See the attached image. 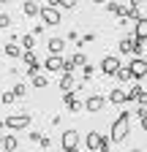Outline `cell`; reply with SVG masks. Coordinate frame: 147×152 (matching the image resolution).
<instances>
[{
	"mask_svg": "<svg viewBox=\"0 0 147 152\" xmlns=\"http://www.w3.org/2000/svg\"><path fill=\"white\" fill-rule=\"evenodd\" d=\"M128 130H131V111H120L117 120L112 122V133H109V139L115 144H123L128 139Z\"/></svg>",
	"mask_w": 147,
	"mask_h": 152,
	"instance_id": "obj_1",
	"label": "cell"
},
{
	"mask_svg": "<svg viewBox=\"0 0 147 152\" xmlns=\"http://www.w3.org/2000/svg\"><path fill=\"white\" fill-rule=\"evenodd\" d=\"M3 122H6L8 130H27V128H30V114H25V111H19V114H8Z\"/></svg>",
	"mask_w": 147,
	"mask_h": 152,
	"instance_id": "obj_2",
	"label": "cell"
},
{
	"mask_svg": "<svg viewBox=\"0 0 147 152\" xmlns=\"http://www.w3.org/2000/svg\"><path fill=\"white\" fill-rule=\"evenodd\" d=\"M41 25L44 27H54V25H60L63 22V16H60V8H52V6H41Z\"/></svg>",
	"mask_w": 147,
	"mask_h": 152,
	"instance_id": "obj_3",
	"label": "cell"
},
{
	"mask_svg": "<svg viewBox=\"0 0 147 152\" xmlns=\"http://www.w3.org/2000/svg\"><path fill=\"white\" fill-rule=\"evenodd\" d=\"M60 144H63V152H79V130H63V139H60Z\"/></svg>",
	"mask_w": 147,
	"mask_h": 152,
	"instance_id": "obj_4",
	"label": "cell"
},
{
	"mask_svg": "<svg viewBox=\"0 0 147 152\" xmlns=\"http://www.w3.org/2000/svg\"><path fill=\"white\" fill-rule=\"evenodd\" d=\"M120 57H115V54H106L104 60H101V73H106V76H115L117 71H120Z\"/></svg>",
	"mask_w": 147,
	"mask_h": 152,
	"instance_id": "obj_5",
	"label": "cell"
},
{
	"mask_svg": "<svg viewBox=\"0 0 147 152\" xmlns=\"http://www.w3.org/2000/svg\"><path fill=\"white\" fill-rule=\"evenodd\" d=\"M87 63V57L82 54V52H76V54H71L68 60H63V73H74L76 68H82Z\"/></svg>",
	"mask_w": 147,
	"mask_h": 152,
	"instance_id": "obj_6",
	"label": "cell"
},
{
	"mask_svg": "<svg viewBox=\"0 0 147 152\" xmlns=\"http://www.w3.org/2000/svg\"><path fill=\"white\" fill-rule=\"evenodd\" d=\"M128 68H131V76H134V79H144V73H147V60H144V57H134V60L131 63H128Z\"/></svg>",
	"mask_w": 147,
	"mask_h": 152,
	"instance_id": "obj_7",
	"label": "cell"
},
{
	"mask_svg": "<svg viewBox=\"0 0 147 152\" xmlns=\"http://www.w3.org/2000/svg\"><path fill=\"white\" fill-rule=\"evenodd\" d=\"M22 63H25V65H27V68H25V71H27V73H30V76H35V73H38V71H41V68H44V65H41V63H38V57H35V54H33V52H25V54H22Z\"/></svg>",
	"mask_w": 147,
	"mask_h": 152,
	"instance_id": "obj_8",
	"label": "cell"
},
{
	"mask_svg": "<svg viewBox=\"0 0 147 152\" xmlns=\"http://www.w3.org/2000/svg\"><path fill=\"white\" fill-rule=\"evenodd\" d=\"M104 106H106V98H104V95H90V98L85 101V109H87L90 114L104 111Z\"/></svg>",
	"mask_w": 147,
	"mask_h": 152,
	"instance_id": "obj_9",
	"label": "cell"
},
{
	"mask_svg": "<svg viewBox=\"0 0 147 152\" xmlns=\"http://www.w3.org/2000/svg\"><path fill=\"white\" fill-rule=\"evenodd\" d=\"M44 68L49 73H63V57L60 54H49L46 60H44Z\"/></svg>",
	"mask_w": 147,
	"mask_h": 152,
	"instance_id": "obj_10",
	"label": "cell"
},
{
	"mask_svg": "<svg viewBox=\"0 0 147 152\" xmlns=\"http://www.w3.org/2000/svg\"><path fill=\"white\" fill-rule=\"evenodd\" d=\"M101 141H104V136H101L98 130H90V133H87V139H85V144H87L90 152H96V149L101 152Z\"/></svg>",
	"mask_w": 147,
	"mask_h": 152,
	"instance_id": "obj_11",
	"label": "cell"
},
{
	"mask_svg": "<svg viewBox=\"0 0 147 152\" xmlns=\"http://www.w3.org/2000/svg\"><path fill=\"white\" fill-rule=\"evenodd\" d=\"M63 103H65L68 111H79V109H85V103L76 101V95H74V92H63Z\"/></svg>",
	"mask_w": 147,
	"mask_h": 152,
	"instance_id": "obj_12",
	"label": "cell"
},
{
	"mask_svg": "<svg viewBox=\"0 0 147 152\" xmlns=\"http://www.w3.org/2000/svg\"><path fill=\"white\" fill-rule=\"evenodd\" d=\"M134 35L139 38V41H147V16H139L134 22Z\"/></svg>",
	"mask_w": 147,
	"mask_h": 152,
	"instance_id": "obj_13",
	"label": "cell"
},
{
	"mask_svg": "<svg viewBox=\"0 0 147 152\" xmlns=\"http://www.w3.org/2000/svg\"><path fill=\"white\" fill-rule=\"evenodd\" d=\"M106 101H109V103H115V106H120V103L128 101V95H125L123 87H112V92H109V98H106Z\"/></svg>",
	"mask_w": 147,
	"mask_h": 152,
	"instance_id": "obj_14",
	"label": "cell"
},
{
	"mask_svg": "<svg viewBox=\"0 0 147 152\" xmlns=\"http://www.w3.org/2000/svg\"><path fill=\"white\" fill-rule=\"evenodd\" d=\"M46 49H49V54H60L65 49V38H57V35L49 38V41H46Z\"/></svg>",
	"mask_w": 147,
	"mask_h": 152,
	"instance_id": "obj_15",
	"label": "cell"
},
{
	"mask_svg": "<svg viewBox=\"0 0 147 152\" xmlns=\"http://www.w3.org/2000/svg\"><path fill=\"white\" fill-rule=\"evenodd\" d=\"M22 11H25V16H38L41 14V6L38 3H35V0H25V3H22Z\"/></svg>",
	"mask_w": 147,
	"mask_h": 152,
	"instance_id": "obj_16",
	"label": "cell"
},
{
	"mask_svg": "<svg viewBox=\"0 0 147 152\" xmlns=\"http://www.w3.org/2000/svg\"><path fill=\"white\" fill-rule=\"evenodd\" d=\"M0 147H3L6 152H16L19 149V141H16V136H3L0 139Z\"/></svg>",
	"mask_w": 147,
	"mask_h": 152,
	"instance_id": "obj_17",
	"label": "cell"
},
{
	"mask_svg": "<svg viewBox=\"0 0 147 152\" xmlns=\"http://www.w3.org/2000/svg\"><path fill=\"white\" fill-rule=\"evenodd\" d=\"M123 54H134V35H125V38H120V46H117Z\"/></svg>",
	"mask_w": 147,
	"mask_h": 152,
	"instance_id": "obj_18",
	"label": "cell"
},
{
	"mask_svg": "<svg viewBox=\"0 0 147 152\" xmlns=\"http://www.w3.org/2000/svg\"><path fill=\"white\" fill-rule=\"evenodd\" d=\"M60 90H63V92H71V90H74V73H63V79H60Z\"/></svg>",
	"mask_w": 147,
	"mask_h": 152,
	"instance_id": "obj_19",
	"label": "cell"
},
{
	"mask_svg": "<svg viewBox=\"0 0 147 152\" xmlns=\"http://www.w3.org/2000/svg\"><path fill=\"white\" fill-rule=\"evenodd\" d=\"M19 44L25 46V52H33V46H35V35H33V33L22 35V38H19Z\"/></svg>",
	"mask_w": 147,
	"mask_h": 152,
	"instance_id": "obj_20",
	"label": "cell"
},
{
	"mask_svg": "<svg viewBox=\"0 0 147 152\" xmlns=\"http://www.w3.org/2000/svg\"><path fill=\"white\" fill-rule=\"evenodd\" d=\"M3 52H6V57H22L19 44H14V41H11V44H6V49H3Z\"/></svg>",
	"mask_w": 147,
	"mask_h": 152,
	"instance_id": "obj_21",
	"label": "cell"
},
{
	"mask_svg": "<svg viewBox=\"0 0 147 152\" xmlns=\"http://www.w3.org/2000/svg\"><path fill=\"white\" fill-rule=\"evenodd\" d=\"M115 76H117V82H131V79H134V76H131V68H128V65H120V71H117Z\"/></svg>",
	"mask_w": 147,
	"mask_h": 152,
	"instance_id": "obj_22",
	"label": "cell"
},
{
	"mask_svg": "<svg viewBox=\"0 0 147 152\" xmlns=\"http://www.w3.org/2000/svg\"><path fill=\"white\" fill-rule=\"evenodd\" d=\"M11 92L16 95V98H25V95H27V84H22V82H19V84H14Z\"/></svg>",
	"mask_w": 147,
	"mask_h": 152,
	"instance_id": "obj_23",
	"label": "cell"
},
{
	"mask_svg": "<svg viewBox=\"0 0 147 152\" xmlns=\"http://www.w3.org/2000/svg\"><path fill=\"white\" fill-rule=\"evenodd\" d=\"M142 54H144V41H139L134 35V57H142Z\"/></svg>",
	"mask_w": 147,
	"mask_h": 152,
	"instance_id": "obj_24",
	"label": "cell"
},
{
	"mask_svg": "<svg viewBox=\"0 0 147 152\" xmlns=\"http://www.w3.org/2000/svg\"><path fill=\"white\" fill-rule=\"evenodd\" d=\"M49 82H46V76H41V73H35L33 76V87H46Z\"/></svg>",
	"mask_w": 147,
	"mask_h": 152,
	"instance_id": "obj_25",
	"label": "cell"
},
{
	"mask_svg": "<svg viewBox=\"0 0 147 152\" xmlns=\"http://www.w3.org/2000/svg\"><path fill=\"white\" fill-rule=\"evenodd\" d=\"M142 90H144V87H139V84H136L134 90H128V92H125V95H128V101H136V98H139V92H142Z\"/></svg>",
	"mask_w": 147,
	"mask_h": 152,
	"instance_id": "obj_26",
	"label": "cell"
},
{
	"mask_svg": "<svg viewBox=\"0 0 147 152\" xmlns=\"http://www.w3.org/2000/svg\"><path fill=\"white\" fill-rule=\"evenodd\" d=\"M6 27H11V16L8 14H0V30H6Z\"/></svg>",
	"mask_w": 147,
	"mask_h": 152,
	"instance_id": "obj_27",
	"label": "cell"
},
{
	"mask_svg": "<svg viewBox=\"0 0 147 152\" xmlns=\"http://www.w3.org/2000/svg\"><path fill=\"white\" fill-rule=\"evenodd\" d=\"M14 98H16V95H14V92H11V90H6V92H3V95H0V101H3V103H6V106H8V103H11V101H14Z\"/></svg>",
	"mask_w": 147,
	"mask_h": 152,
	"instance_id": "obj_28",
	"label": "cell"
},
{
	"mask_svg": "<svg viewBox=\"0 0 147 152\" xmlns=\"http://www.w3.org/2000/svg\"><path fill=\"white\" fill-rule=\"evenodd\" d=\"M76 3H79V0H60V8H76Z\"/></svg>",
	"mask_w": 147,
	"mask_h": 152,
	"instance_id": "obj_29",
	"label": "cell"
},
{
	"mask_svg": "<svg viewBox=\"0 0 147 152\" xmlns=\"http://www.w3.org/2000/svg\"><path fill=\"white\" fill-rule=\"evenodd\" d=\"M82 76H85V79H90V76H93V65L85 63V65H82Z\"/></svg>",
	"mask_w": 147,
	"mask_h": 152,
	"instance_id": "obj_30",
	"label": "cell"
},
{
	"mask_svg": "<svg viewBox=\"0 0 147 152\" xmlns=\"http://www.w3.org/2000/svg\"><path fill=\"white\" fill-rule=\"evenodd\" d=\"M136 103H139V106H147V90H142V92H139V98H136Z\"/></svg>",
	"mask_w": 147,
	"mask_h": 152,
	"instance_id": "obj_31",
	"label": "cell"
},
{
	"mask_svg": "<svg viewBox=\"0 0 147 152\" xmlns=\"http://www.w3.org/2000/svg\"><path fill=\"white\" fill-rule=\"evenodd\" d=\"M96 41V33H87V35H82V44H93Z\"/></svg>",
	"mask_w": 147,
	"mask_h": 152,
	"instance_id": "obj_32",
	"label": "cell"
},
{
	"mask_svg": "<svg viewBox=\"0 0 147 152\" xmlns=\"http://www.w3.org/2000/svg\"><path fill=\"white\" fill-rule=\"evenodd\" d=\"M44 149H52V139H46V136H41V141H38Z\"/></svg>",
	"mask_w": 147,
	"mask_h": 152,
	"instance_id": "obj_33",
	"label": "cell"
},
{
	"mask_svg": "<svg viewBox=\"0 0 147 152\" xmlns=\"http://www.w3.org/2000/svg\"><path fill=\"white\" fill-rule=\"evenodd\" d=\"M68 41H82V35H79L76 30H71V33H68Z\"/></svg>",
	"mask_w": 147,
	"mask_h": 152,
	"instance_id": "obj_34",
	"label": "cell"
},
{
	"mask_svg": "<svg viewBox=\"0 0 147 152\" xmlns=\"http://www.w3.org/2000/svg\"><path fill=\"white\" fill-rule=\"evenodd\" d=\"M30 141H41V130H30Z\"/></svg>",
	"mask_w": 147,
	"mask_h": 152,
	"instance_id": "obj_35",
	"label": "cell"
},
{
	"mask_svg": "<svg viewBox=\"0 0 147 152\" xmlns=\"http://www.w3.org/2000/svg\"><path fill=\"white\" fill-rule=\"evenodd\" d=\"M46 6H52V8H60V0H46Z\"/></svg>",
	"mask_w": 147,
	"mask_h": 152,
	"instance_id": "obj_36",
	"label": "cell"
},
{
	"mask_svg": "<svg viewBox=\"0 0 147 152\" xmlns=\"http://www.w3.org/2000/svg\"><path fill=\"white\" fill-rule=\"evenodd\" d=\"M128 3H131V8H139V6L144 3V0H128Z\"/></svg>",
	"mask_w": 147,
	"mask_h": 152,
	"instance_id": "obj_37",
	"label": "cell"
},
{
	"mask_svg": "<svg viewBox=\"0 0 147 152\" xmlns=\"http://www.w3.org/2000/svg\"><path fill=\"white\" fill-rule=\"evenodd\" d=\"M3 130H6V122H0V136H3Z\"/></svg>",
	"mask_w": 147,
	"mask_h": 152,
	"instance_id": "obj_38",
	"label": "cell"
},
{
	"mask_svg": "<svg viewBox=\"0 0 147 152\" xmlns=\"http://www.w3.org/2000/svg\"><path fill=\"white\" fill-rule=\"evenodd\" d=\"M0 3H11V0H0Z\"/></svg>",
	"mask_w": 147,
	"mask_h": 152,
	"instance_id": "obj_39",
	"label": "cell"
},
{
	"mask_svg": "<svg viewBox=\"0 0 147 152\" xmlns=\"http://www.w3.org/2000/svg\"><path fill=\"white\" fill-rule=\"evenodd\" d=\"M144 82H147V73H144Z\"/></svg>",
	"mask_w": 147,
	"mask_h": 152,
	"instance_id": "obj_40",
	"label": "cell"
},
{
	"mask_svg": "<svg viewBox=\"0 0 147 152\" xmlns=\"http://www.w3.org/2000/svg\"><path fill=\"white\" fill-rule=\"evenodd\" d=\"M131 152H139V149H131Z\"/></svg>",
	"mask_w": 147,
	"mask_h": 152,
	"instance_id": "obj_41",
	"label": "cell"
},
{
	"mask_svg": "<svg viewBox=\"0 0 147 152\" xmlns=\"http://www.w3.org/2000/svg\"><path fill=\"white\" fill-rule=\"evenodd\" d=\"M0 139H3V136H0Z\"/></svg>",
	"mask_w": 147,
	"mask_h": 152,
	"instance_id": "obj_42",
	"label": "cell"
}]
</instances>
